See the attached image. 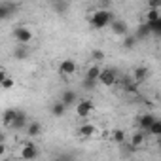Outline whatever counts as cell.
<instances>
[{
  "mask_svg": "<svg viewBox=\"0 0 161 161\" xmlns=\"http://www.w3.org/2000/svg\"><path fill=\"white\" fill-rule=\"evenodd\" d=\"M112 21H114V17H112V14H110L108 10H97V12H93L91 17H89V25H91L93 29H97V31H103V29L110 27Z\"/></svg>",
  "mask_w": 161,
  "mask_h": 161,
  "instance_id": "cell-1",
  "label": "cell"
},
{
  "mask_svg": "<svg viewBox=\"0 0 161 161\" xmlns=\"http://www.w3.org/2000/svg\"><path fill=\"white\" fill-rule=\"evenodd\" d=\"M99 82L103 86H106V87H112L118 82V72H116V68H112V66L103 68L101 70V76H99Z\"/></svg>",
  "mask_w": 161,
  "mask_h": 161,
  "instance_id": "cell-2",
  "label": "cell"
},
{
  "mask_svg": "<svg viewBox=\"0 0 161 161\" xmlns=\"http://www.w3.org/2000/svg\"><path fill=\"white\" fill-rule=\"evenodd\" d=\"M14 38H15L17 44H31V40H32V32H31V29L19 25V27L14 29Z\"/></svg>",
  "mask_w": 161,
  "mask_h": 161,
  "instance_id": "cell-3",
  "label": "cell"
},
{
  "mask_svg": "<svg viewBox=\"0 0 161 161\" xmlns=\"http://www.w3.org/2000/svg\"><path fill=\"white\" fill-rule=\"evenodd\" d=\"M21 159H27V161H32V159H36L38 155H40V152H38V146L34 144V142H25L23 146H21Z\"/></svg>",
  "mask_w": 161,
  "mask_h": 161,
  "instance_id": "cell-4",
  "label": "cell"
},
{
  "mask_svg": "<svg viewBox=\"0 0 161 161\" xmlns=\"http://www.w3.org/2000/svg\"><path fill=\"white\" fill-rule=\"evenodd\" d=\"M93 112V103L89 99H80L76 103V116L78 118H87Z\"/></svg>",
  "mask_w": 161,
  "mask_h": 161,
  "instance_id": "cell-5",
  "label": "cell"
},
{
  "mask_svg": "<svg viewBox=\"0 0 161 161\" xmlns=\"http://www.w3.org/2000/svg\"><path fill=\"white\" fill-rule=\"evenodd\" d=\"M76 70H78V64H76L74 59H63L59 63V72L64 74V76H72Z\"/></svg>",
  "mask_w": 161,
  "mask_h": 161,
  "instance_id": "cell-6",
  "label": "cell"
},
{
  "mask_svg": "<svg viewBox=\"0 0 161 161\" xmlns=\"http://www.w3.org/2000/svg\"><path fill=\"white\" fill-rule=\"evenodd\" d=\"M27 125H29V118H27V114L23 112V110H17V114H15V119L12 121V129L14 131H21V129H27Z\"/></svg>",
  "mask_w": 161,
  "mask_h": 161,
  "instance_id": "cell-7",
  "label": "cell"
},
{
  "mask_svg": "<svg viewBox=\"0 0 161 161\" xmlns=\"http://www.w3.org/2000/svg\"><path fill=\"white\" fill-rule=\"evenodd\" d=\"M110 31H112L116 36H127V32H129V27H127V23H125V21L114 19V21H112V25H110Z\"/></svg>",
  "mask_w": 161,
  "mask_h": 161,
  "instance_id": "cell-8",
  "label": "cell"
},
{
  "mask_svg": "<svg viewBox=\"0 0 161 161\" xmlns=\"http://www.w3.org/2000/svg\"><path fill=\"white\" fill-rule=\"evenodd\" d=\"M66 108H68V106L59 99V101H55V103L51 104L49 110H51V116H53V118H63V116L66 114Z\"/></svg>",
  "mask_w": 161,
  "mask_h": 161,
  "instance_id": "cell-9",
  "label": "cell"
},
{
  "mask_svg": "<svg viewBox=\"0 0 161 161\" xmlns=\"http://www.w3.org/2000/svg\"><path fill=\"white\" fill-rule=\"evenodd\" d=\"M61 101H63L66 106H72V104H76L78 95H76V91H74V89H64V91L61 93Z\"/></svg>",
  "mask_w": 161,
  "mask_h": 161,
  "instance_id": "cell-10",
  "label": "cell"
},
{
  "mask_svg": "<svg viewBox=\"0 0 161 161\" xmlns=\"http://www.w3.org/2000/svg\"><path fill=\"white\" fill-rule=\"evenodd\" d=\"M153 121H155V118H153L150 112H146V114H142V116L138 118V127H140L142 131H150V127H152Z\"/></svg>",
  "mask_w": 161,
  "mask_h": 161,
  "instance_id": "cell-11",
  "label": "cell"
},
{
  "mask_svg": "<svg viewBox=\"0 0 161 161\" xmlns=\"http://www.w3.org/2000/svg\"><path fill=\"white\" fill-rule=\"evenodd\" d=\"M148 74H150L148 66H136V68L133 70V80H135L136 84H142L144 80L148 78Z\"/></svg>",
  "mask_w": 161,
  "mask_h": 161,
  "instance_id": "cell-12",
  "label": "cell"
},
{
  "mask_svg": "<svg viewBox=\"0 0 161 161\" xmlns=\"http://www.w3.org/2000/svg\"><path fill=\"white\" fill-rule=\"evenodd\" d=\"M27 136L29 138H34V136H38L40 133H42V123L40 121H29V125H27Z\"/></svg>",
  "mask_w": 161,
  "mask_h": 161,
  "instance_id": "cell-13",
  "label": "cell"
},
{
  "mask_svg": "<svg viewBox=\"0 0 161 161\" xmlns=\"http://www.w3.org/2000/svg\"><path fill=\"white\" fill-rule=\"evenodd\" d=\"M101 66L99 64H91L89 68H87V72H86V78L87 80H91V82H99V76H101Z\"/></svg>",
  "mask_w": 161,
  "mask_h": 161,
  "instance_id": "cell-14",
  "label": "cell"
},
{
  "mask_svg": "<svg viewBox=\"0 0 161 161\" xmlns=\"http://www.w3.org/2000/svg\"><path fill=\"white\" fill-rule=\"evenodd\" d=\"M95 131H97V127L93 125V123H84L82 127L78 129V133L82 135V136H86V138H89V136H93L95 135Z\"/></svg>",
  "mask_w": 161,
  "mask_h": 161,
  "instance_id": "cell-15",
  "label": "cell"
},
{
  "mask_svg": "<svg viewBox=\"0 0 161 161\" xmlns=\"http://www.w3.org/2000/svg\"><path fill=\"white\" fill-rule=\"evenodd\" d=\"M15 114H17V110L15 108H6L4 112H2V121H4V125H12V121L15 119Z\"/></svg>",
  "mask_w": 161,
  "mask_h": 161,
  "instance_id": "cell-16",
  "label": "cell"
},
{
  "mask_svg": "<svg viewBox=\"0 0 161 161\" xmlns=\"http://www.w3.org/2000/svg\"><path fill=\"white\" fill-rule=\"evenodd\" d=\"M112 140H114L118 146H123V144H125V131L114 129V131H112Z\"/></svg>",
  "mask_w": 161,
  "mask_h": 161,
  "instance_id": "cell-17",
  "label": "cell"
},
{
  "mask_svg": "<svg viewBox=\"0 0 161 161\" xmlns=\"http://www.w3.org/2000/svg\"><path fill=\"white\" fill-rule=\"evenodd\" d=\"M144 144V133H142V129L140 131H136L133 136H131V146L133 148H138V146H142Z\"/></svg>",
  "mask_w": 161,
  "mask_h": 161,
  "instance_id": "cell-18",
  "label": "cell"
},
{
  "mask_svg": "<svg viewBox=\"0 0 161 161\" xmlns=\"http://www.w3.org/2000/svg\"><path fill=\"white\" fill-rule=\"evenodd\" d=\"M148 34H152V29H150V25H148V21H146L144 25H140V27H138V31H136V34H135V36H136L138 40H142V38H144V36H148Z\"/></svg>",
  "mask_w": 161,
  "mask_h": 161,
  "instance_id": "cell-19",
  "label": "cell"
},
{
  "mask_svg": "<svg viewBox=\"0 0 161 161\" xmlns=\"http://www.w3.org/2000/svg\"><path fill=\"white\" fill-rule=\"evenodd\" d=\"M136 42H138L136 36H129V34L123 36V47H125V49H133V47L136 46Z\"/></svg>",
  "mask_w": 161,
  "mask_h": 161,
  "instance_id": "cell-20",
  "label": "cell"
},
{
  "mask_svg": "<svg viewBox=\"0 0 161 161\" xmlns=\"http://www.w3.org/2000/svg\"><path fill=\"white\" fill-rule=\"evenodd\" d=\"M161 15H159V10L157 8H150L148 10V14H146V21L148 23H153V21H157Z\"/></svg>",
  "mask_w": 161,
  "mask_h": 161,
  "instance_id": "cell-21",
  "label": "cell"
},
{
  "mask_svg": "<svg viewBox=\"0 0 161 161\" xmlns=\"http://www.w3.org/2000/svg\"><path fill=\"white\" fill-rule=\"evenodd\" d=\"M21 47H17L15 51H14V55H15V59H25L27 55H29V49H27V44H19Z\"/></svg>",
  "mask_w": 161,
  "mask_h": 161,
  "instance_id": "cell-22",
  "label": "cell"
},
{
  "mask_svg": "<svg viewBox=\"0 0 161 161\" xmlns=\"http://www.w3.org/2000/svg\"><path fill=\"white\" fill-rule=\"evenodd\" d=\"M148 133L153 135V136H161V119H155V121L152 123V127H150Z\"/></svg>",
  "mask_w": 161,
  "mask_h": 161,
  "instance_id": "cell-23",
  "label": "cell"
},
{
  "mask_svg": "<svg viewBox=\"0 0 161 161\" xmlns=\"http://www.w3.org/2000/svg\"><path fill=\"white\" fill-rule=\"evenodd\" d=\"M0 86H2V89H6V91H8V89H12V87L15 86V80H14V78H10V76H6L4 80H0Z\"/></svg>",
  "mask_w": 161,
  "mask_h": 161,
  "instance_id": "cell-24",
  "label": "cell"
},
{
  "mask_svg": "<svg viewBox=\"0 0 161 161\" xmlns=\"http://www.w3.org/2000/svg\"><path fill=\"white\" fill-rule=\"evenodd\" d=\"M148 25H150V29H152V34L161 36V17H159L157 21H153V23H148Z\"/></svg>",
  "mask_w": 161,
  "mask_h": 161,
  "instance_id": "cell-25",
  "label": "cell"
},
{
  "mask_svg": "<svg viewBox=\"0 0 161 161\" xmlns=\"http://www.w3.org/2000/svg\"><path fill=\"white\" fill-rule=\"evenodd\" d=\"M55 2H57L55 4V12L57 14H64L66 12V2H61V0H55Z\"/></svg>",
  "mask_w": 161,
  "mask_h": 161,
  "instance_id": "cell-26",
  "label": "cell"
},
{
  "mask_svg": "<svg viewBox=\"0 0 161 161\" xmlns=\"http://www.w3.org/2000/svg\"><path fill=\"white\" fill-rule=\"evenodd\" d=\"M91 57H93L95 61H103V59H104V51H103V49H93V51H91Z\"/></svg>",
  "mask_w": 161,
  "mask_h": 161,
  "instance_id": "cell-27",
  "label": "cell"
},
{
  "mask_svg": "<svg viewBox=\"0 0 161 161\" xmlns=\"http://www.w3.org/2000/svg\"><path fill=\"white\" fill-rule=\"evenodd\" d=\"M0 15H2V19H8L10 17V10L6 4H2V8H0Z\"/></svg>",
  "mask_w": 161,
  "mask_h": 161,
  "instance_id": "cell-28",
  "label": "cell"
},
{
  "mask_svg": "<svg viewBox=\"0 0 161 161\" xmlns=\"http://www.w3.org/2000/svg\"><path fill=\"white\" fill-rule=\"evenodd\" d=\"M91 87H95V82H91V80H84V89H91Z\"/></svg>",
  "mask_w": 161,
  "mask_h": 161,
  "instance_id": "cell-29",
  "label": "cell"
},
{
  "mask_svg": "<svg viewBox=\"0 0 161 161\" xmlns=\"http://www.w3.org/2000/svg\"><path fill=\"white\" fill-rule=\"evenodd\" d=\"M99 2H108V0H99Z\"/></svg>",
  "mask_w": 161,
  "mask_h": 161,
  "instance_id": "cell-30",
  "label": "cell"
},
{
  "mask_svg": "<svg viewBox=\"0 0 161 161\" xmlns=\"http://www.w3.org/2000/svg\"><path fill=\"white\" fill-rule=\"evenodd\" d=\"M47 2H55V0H47Z\"/></svg>",
  "mask_w": 161,
  "mask_h": 161,
  "instance_id": "cell-31",
  "label": "cell"
}]
</instances>
